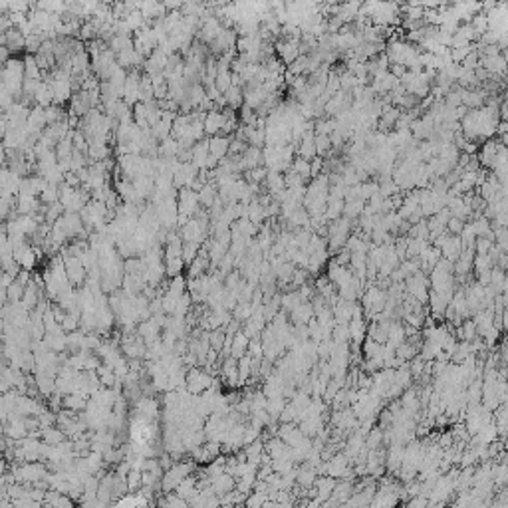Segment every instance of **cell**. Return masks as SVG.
<instances>
[{
    "instance_id": "ac0fdd59",
    "label": "cell",
    "mask_w": 508,
    "mask_h": 508,
    "mask_svg": "<svg viewBox=\"0 0 508 508\" xmlns=\"http://www.w3.org/2000/svg\"><path fill=\"white\" fill-rule=\"evenodd\" d=\"M211 151L215 153V157H221L226 151V139H215L211 143Z\"/></svg>"
},
{
    "instance_id": "2e32d148",
    "label": "cell",
    "mask_w": 508,
    "mask_h": 508,
    "mask_svg": "<svg viewBox=\"0 0 508 508\" xmlns=\"http://www.w3.org/2000/svg\"><path fill=\"white\" fill-rule=\"evenodd\" d=\"M159 504H163V506H181V508H185V506L189 504V500L183 498V496H179L177 492H165V498H161Z\"/></svg>"
},
{
    "instance_id": "4fadbf2b",
    "label": "cell",
    "mask_w": 508,
    "mask_h": 508,
    "mask_svg": "<svg viewBox=\"0 0 508 508\" xmlns=\"http://www.w3.org/2000/svg\"><path fill=\"white\" fill-rule=\"evenodd\" d=\"M290 314H292L296 325H298V324H308V322L314 318V308H312V306L308 304V300H306V302H302L300 306H296Z\"/></svg>"
},
{
    "instance_id": "5b68a950",
    "label": "cell",
    "mask_w": 508,
    "mask_h": 508,
    "mask_svg": "<svg viewBox=\"0 0 508 508\" xmlns=\"http://www.w3.org/2000/svg\"><path fill=\"white\" fill-rule=\"evenodd\" d=\"M14 258H16V262H18L22 268L32 270L34 264H36L38 254H34V248L28 246L26 243H18V244H14Z\"/></svg>"
},
{
    "instance_id": "7c38bea8",
    "label": "cell",
    "mask_w": 508,
    "mask_h": 508,
    "mask_svg": "<svg viewBox=\"0 0 508 508\" xmlns=\"http://www.w3.org/2000/svg\"><path fill=\"white\" fill-rule=\"evenodd\" d=\"M248 344H250V338H248L244 332H236L234 338H232L230 355H234L236 360H241V357L246 355V351H248Z\"/></svg>"
},
{
    "instance_id": "ba28073f",
    "label": "cell",
    "mask_w": 508,
    "mask_h": 508,
    "mask_svg": "<svg viewBox=\"0 0 508 508\" xmlns=\"http://www.w3.org/2000/svg\"><path fill=\"white\" fill-rule=\"evenodd\" d=\"M34 379H36V389L40 391L42 397H50L56 391V375H50V373H44V371H36Z\"/></svg>"
},
{
    "instance_id": "3957f363",
    "label": "cell",
    "mask_w": 508,
    "mask_h": 508,
    "mask_svg": "<svg viewBox=\"0 0 508 508\" xmlns=\"http://www.w3.org/2000/svg\"><path fill=\"white\" fill-rule=\"evenodd\" d=\"M64 258V264H66V272H68V276H70V282L74 284V286H80L83 280H85V276H87V268L83 266V262H81V258L80 256H62Z\"/></svg>"
},
{
    "instance_id": "52a82bcc",
    "label": "cell",
    "mask_w": 508,
    "mask_h": 508,
    "mask_svg": "<svg viewBox=\"0 0 508 508\" xmlns=\"http://www.w3.org/2000/svg\"><path fill=\"white\" fill-rule=\"evenodd\" d=\"M347 459H349L347 455H338V457H334L330 463L325 465L327 474L334 476V479H340V476L347 479V474L351 476V472H347Z\"/></svg>"
},
{
    "instance_id": "8fae6325",
    "label": "cell",
    "mask_w": 508,
    "mask_h": 508,
    "mask_svg": "<svg viewBox=\"0 0 508 508\" xmlns=\"http://www.w3.org/2000/svg\"><path fill=\"white\" fill-rule=\"evenodd\" d=\"M66 433H64V429L62 427H56V425H50V427H44L42 431H40V439L44 441V443H48V445H60V443H64L66 441Z\"/></svg>"
},
{
    "instance_id": "8992f818",
    "label": "cell",
    "mask_w": 508,
    "mask_h": 508,
    "mask_svg": "<svg viewBox=\"0 0 508 508\" xmlns=\"http://www.w3.org/2000/svg\"><path fill=\"white\" fill-rule=\"evenodd\" d=\"M211 487H213V490H215L219 496H223V494L232 492V490L236 488V479H234L230 472L224 470V472L213 476V479H211Z\"/></svg>"
},
{
    "instance_id": "5bb4252c",
    "label": "cell",
    "mask_w": 508,
    "mask_h": 508,
    "mask_svg": "<svg viewBox=\"0 0 508 508\" xmlns=\"http://www.w3.org/2000/svg\"><path fill=\"white\" fill-rule=\"evenodd\" d=\"M125 481H127V488H129V492L141 490V487H143V470H139V468H131V470L127 472V476H125Z\"/></svg>"
},
{
    "instance_id": "9a60e30c",
    "label": "cell",
    "mask_w": 508,
    "mask_h": 508,
    "mask_svg": "<svg viewBox=\"0 0 508 508\" xmlns=\"http://www.w3.org/2000/svg\"><path fill=\"white\" fill-rule=\"evenodd\" d=\"M208 340H211V347L213 349L221 351L224 347V342H226V330H224V327H217V330L211 332Z\"/></svg>"
},
{
    "instance_id": "e0dca14e",
    "label": "cell",
    "mask_w": 508,
    "mask_h": 508,
    "mask_svg": "<svg viewBox=\"0 0 508 508\" xmlns=\"http://www.w3.org/2000/svg\"><path fill=\"white\" fill-rule=\"evenodd\" d=\"M224 125V117L223 115H217V113H211L206 117V131H211V133H215V131H219L221 127Z\"/></svg>"
},
{
    "instance_id": "7a4b0ae2",
    "label": "cell",
    "mask_w": 508,
    "mask_h": 508,
    "mask_svg": "<svg viewBox=\"0 0 508 508\" xmlns=\"http://www.w3.org/2000/svg\"><path fill=\"white\" fill-rule=\"evenodd\" d=\"M213 383H215V377L211 375V371H204L199 366H195L187 371V391L193 395H203Z\"/></svg>"
},
{
    "instance_id": "ffe728a7",
    "label": "cell",
    "mask_w": 508,
    "mask_h": 508,
    "mask_svg": "<svg viewBox=\"0 0 508 508\" xmlns=\"http://www.w3.org/2000/svg\"><path fill=\"white\" fill-rule=\"evenodd\" d=\"M502 325H504V327H506V330H508V312H506V314H504V322H502Z\"/></svg>"
},
{
    "instance_id": "9c48e42d",
    "label": "cell",
    "mask_w": 508,
    "mask_h": 508,
    "mask_svg": "<svg viewBox=\"0 0 508 508\" xmlns=\"http://www.w3.org/2000/svg\"><path fill=\"white\" fill-rule=\"evenodd\" d=\"M208 264H211V256H208V252H204V250H201L199 252V256L189 264V278H199V276H204V270L208 268Z\"/></svg>"
},
{
    "instance_id": "30bf717a",
    "label": "cell",
    "mask_w": 508,
    "mask_h": 508,
    "mask_svg": "<svg viewBox=\"0 0 508 508\" xmlns=\"http://www.w3.org/2000/svg\"><path fill=\"white\" fill-rule=\"evenodd\" d=\"M197 490H199V479L197 476H185V479L181 481V485H179L177 488H175V492L179 494V496H183V498H187V500H191L195 494H197Z\"/></svg>"
},
{
    "instance_id": "d6986e66",
    "label": "cell",
    "mask_w": 508,
    "mask_h": 508,
    "mask_svg": "<svg viewBox=\"0 0 508 508\" xmlns=\"http://www.w3.org/2000/svg\"><path fill=\"white\" fill-rule=\"evenodd\" d=\"M449 228H451L453 232H461V230H463V223H461L459 219H453V221L449 223Z\"/></svg>"
},
{
    "instance_id": "277c9868",
    "label": "cell",
    "mask_w": 508,
    "mask_h": 508,
    "mask_svg": "<svg viewBox=\"0 0 508 508\" xmlns=\"http://www.w3.org/2000/svg\"><path fill=\"white\" fill-rule=\"evenodd\" d=\"M223 379L230 385V387H241V375H238V360L234 355H226L223 360V367H221Z\"/></svg>"
},
{
    "instance_id": "6da1fadb",
    "label": "cell",
    "mask_w": 508,
    "mask_h": 508,
    "mask_svg": "<svg viewBox=\"0 0 508 508\" xmlns=\"http://www.w3.org/2000/svg\"><path fill=\"white\" fill-rule=\"evenodd\" d=\"M195 468V463L193 461H175V465L171 468H167L163 472V479H161V490L163 492H173L185 476H189Z\"/></svg>"
}]
</instances>
